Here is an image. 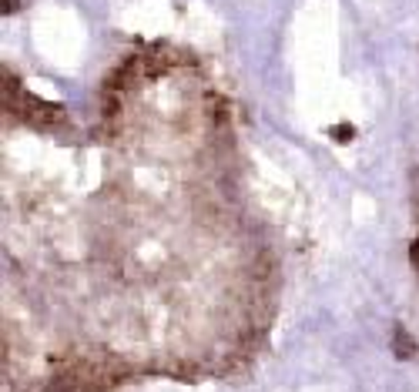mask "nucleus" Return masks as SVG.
<instances>
[{
	"label": "nucleus",
	"instance_id": "f257e3e1",
	"mask_svg": "<svg viewBox=\"0 0 419 392\" xmlns=\"http://www.w3.org/2000/svg\"><path fill=\"white\" fill-rule=\"evenodd\" d=\"M11 114H21L34 128H54V121H64V108L47 104V101H41L37 94H27V91L21 94V101H17V108Z\"/></svg>",
	"mask_w": 419,
	"mask_h": 392
},
{
	"label": "nucleus",
	"instance_id": "f03ea898",
	"mask_svg": "<svg viewBox=\"0 0 419 392\" xmlns=\"http://www.w3.org/2000/svg\"><path fill=\"white\" fill-rule=\"evenodd\" d=\"M393 352H396L399 359H413L416 356V338L409 336L406 328H396L393 332Z\"/></svg>",
	"mask_w": 419,
	"mask_h": 392
},
{
	"label": "nucleus",
	"instance_id": "7ed1b4c3",
	"mask_svg": "<svg viewBox=\"0 0 419 392\" xmlns=\"http://www.w3.org/2000/svg\"><path fill=\"white\" fill-rule=\"evenodd\" d=\"M353 138H355V128H353V124H339V128H332V141L345 144V141H353Z\"/></svg>",
	"mask_w": 419,
	"mask_h": 392
},
{
	"label": "nucleus",
	"instance_id": "20e7f679",
	"mask_svg": "<svg viewBox=\"0 0 419 392\" xmlns=\"http://www.w3.org/2000/svg\"><path fill=\"white\" fill-rule=\"evenodd\" d=\"M409 258H413V268L419 272V238L413 241V245H409Z\"/></svg>",
	"mask_w": 419,
	"mask_h": 392
},
{
	"label": "nucleus",
	"instance_id": "39448f33",
	"mask_svg": "<svg viewBox=\"0 0 419 392\" xmlns=\"http://www.w3.org/2000/svg\"><path fill=\"white\" fill-rule=\"evenodd\" d=\"M0 11H4V14H14V11H17V0H4V4H0Z\"/></svg>",
	"mask_w": 419,
	"mask_h": 392
}]
</instances>
